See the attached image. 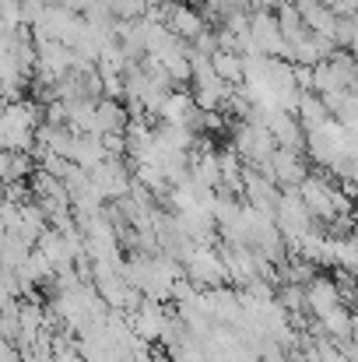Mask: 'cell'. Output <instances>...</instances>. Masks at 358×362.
I'll return each instance as SVG.
<instances>
[{
  "instance_id": "obj_1",
  "label": "cell",
  "mask_w": 358,
  "mask_h": 362,
  "mask_svg": "<svg viewBox=\"0 0 358 362\" xmlns=\"http://www.w3.org/2000/svg\"><path fill=\"white\" fill-rule=\"evenodd\" d=\"M183 271H186V278L193 285H201L208 292L211 288H225V281H229V264H225L222 250H215V243L211 246H193L183 257Z\"/></svg>"
},
{
  "instance_id": "obj_2",
  "label": "cell",
  "mask_w": 358,
  "mask_h": 362,
  "mask_svg": "<svg viewBox=\"0 0 358 362\" xmlns=\"http://www.w3.org/2000/svg\"><path fill=\"white\" fill-rule=\"evenodd\" d=\"M92 183H95V194L102 201H123L133 190V180H130L123 158H106L102 165H95L92 169Z\"/></svg>"
},
{
  "instance_id": "obj_3",
  "label": "cell",
  "mask_w": 358,
  "mask_h": 362,
  "mask_svg": "<svg viewBox=\"0 0 358 362\" xmlns=\"http://www.w3.org/2000/svg\"><path fill=\"white\" fill-rule=\"evenodd\" d=\"M295 7H299V14H302V21H306L309 32H316V35L338 42V35H341V21H345V18H341L334 7H327L323 0H295Z\"/></svg>"
},
{
  "instance_id": "obj_4",
  "label": "cell",
  "mask_w": 358,
  "mask_h": 362,
  "mask_svg": "<svg viewBox=\"0 0 358 362\" xmlns=\"http://www.w3.org/2000/svg\"><path fill=\"white\" fill-rule=\"evenodd\" d=\"M165 25H169V28L190 46V42H197V35L208 32V14L197 11V4H169V11H165Z\"/></svg>"
},
{
  "instance_id": "obj_5",
  "label": "cell",
  "mask_w": 358,
  "mask_h": 362,
  "mask_svg": "<svg viewBox=\"0 0 358 362\" xmlns=\"http://www.w3.org/2000/svg\"><path fill=\"white\" fill-rule=\"evenodd\" d=\"M306 306H309L313 317H323V313H330L334 306H345V303H341V285L330 281V278H323V274H316V278L306 285Z\"/></svg>"
},
{
  "instance_id": "obj_6",
  "label": "cell",
  "mask_w": 358,
  "mask_h": 362,
  "mask_svg": "<svg viewBox=\"0 0 358 362\" xmlns=\"http://www.w3.org/2000/svg\"><path fill=\"white\" fill-rule=\"evenodd\" d=\"M295 117H299V123L306 127V134L316 130V127H323L327 120H334L330 110H327V103H323V95H316V92H302V95H299Z\"/></svg>"
},
{
  "instance_id": "obj_7",
  "label": "cell",
  "mask_w": 358,
  "mask_h": 362,
  "mask_svg": "<svg viewBox=\"0 0 358 362\" xmlns=\"http://www.w3.org/2000/svg\"><path fill=\"white\" fill-rule=\"evenodd\" d=\"M39 169H35L28 151H4V180H7V187H14V183H21V180H28Z\"/></svg>"
},
{
  "instance_id": "obj_8",
  "label": "cell",
  "mask_w": 358,
  "mask_h": 362,
  "mask_svg": "<svg viewBox=\"0 0 358 362\" xmlns=\"http://www.w3.org/2000/svg\"><path fill=\"white\" fill-rule=\"evenodd\" d=\"M211 64H215V71H218L232 88H242V85H246V64H242V57H239V53H225V49H218V53L211 57Z\"/></svg>"
},
{
  "instance_id": "obj_9",
  "label": "cell",
  "mask_w": 358,
  "mask_h": 362,
  "mask_svg": "<svg viewBox=\"0 0 358 362\" xmlns=\"http://www.w3.org/2000/svg\"><path fill=\"white\" fill-rule=\"evenodd\" d=\"M60 4H64L71 14H81V18H85V14L92 11V4H95V0H60Z\"/></svg>"
},
{
  "instance_id": "obj_10",
  "label": "cell",
  "mask_w": 358,
  "mask_h": 362,
  "mask_svg": "<svg viewBox=\"0 0 358 362\" xmlns=\"http://www.w3.org/2000/svg\"><path fill=\"white\" fill-rule=\"evenodd\" d=\"M352 229H355L352 236H355V240H358V211H355V215H352Z\"/></svg>"
},
{
  "instance_id": "obj_11",
  "label": "cell",
  "mask_w": 358,
  "mask_h": 362,
  "mask_svg": "<svg viewBox=\"0 0 358 362\" xmlns=\"http://www.w3.org/2000/svg\"><path fill=\"white\" fill-rule=\"evenodd\" d=\"M323 4H327V7H334V4H338V0H323Z\"/></svg>"
},
{
  "instance_id": "obj_12",
  "label": "cell",
  "mask_w": 358,
  "mask_h": 362,
  "mask_svg": "<svg viewBox=\"0 0 358 362\" xmlns=\"http://www.w3.org/2000/svg\"><path fill=\"white\" fill-rule=\"evenodd\" d=\"M355 95H358V85H355Z\"/></svg>"
}]
</instances>
